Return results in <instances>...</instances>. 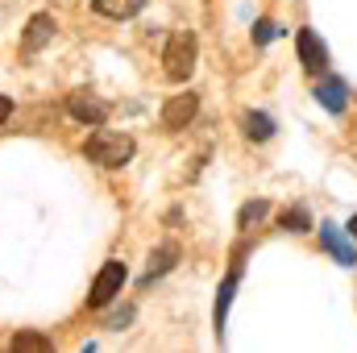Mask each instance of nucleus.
I'll return each instance as SVG.
<instances>
[{"mask_svg":"<svg viewBox=\"0 0 357 353\" xmlns=\"http://www.w3.org/2000/svg\"><path fill=\"white\" fill-rule=\"evenodd\" d=\"M195 59H199V46H195V33L191 29H175L167 50H162V71L171 84H187L191 71H195Z\"/></svg>","mask_w":357,"mask_h":353,"instance_id":"obj_1","label":"nucleus"},{"mask_svg":"<svg viewBox=\"0 0 357 353\" xmlns=\"http://www.w3.org/2000/svg\"><path fill=\"white\" fill-rule=\"evenodd\" d=\"M84 154H88L96 167H125V163L133 158V137H129V133H112V129H100V125H96V133L88 137Z\"/></svg>","mask_w":357,"mask_h":353,"instance_id":"obj_2","label":"nucleus"},{"mask_svg":"<svg viewBox=\"0 0 357 353\" xmlns=\"http://www.w3.org/2000/svg\"><path fill=\"white\" fill-rule=\"evenodd\" d=\"M121 287H125V262H104V270L96 274V283H91V295L88 303L91 308H104V303H112L116 295H121Z\"/></svg>","mask_w":357,"mask_h":353,"instance_id":"obj_3","label":"nucleus"},{"mask_svg":"<svg viewBox=\"0 0 357 353\" xmlns=\"http://www.w3.org/2000/svg\"><path fill=\"white\" fill-rule=\"evenodd\" d=\"M199 112V96L195 91H183V96H171L162 104V129H187Z\"/></svg>","mask_w":357,"mask_h":353,"instance_id":"obj_4","label":"nucleus"},{"mask_svg":"<svg viewBox=\"0 0 357 353\" xmlns=\"http://www.w3.org/2000/svg\"><path fill=\"white\" fill-rule=\"evenodd\" d=\"M295 46H299V63H303V71H324L328 67V50H324V42L312 33V29H299V38H295Z\"/></svg>","mask_w":357,"mask_h":353,"instance_id":"obj_5","label":"nucleus"},{"mask_svg":"<svg viewBox=\"0 0 357 353\" xmlns=\"http://www.w3.org/2000/svg\"><path fill=\"white\" fill-rule=\"evenodd\" d=\"M67 108H71V117L75 121H84V125H104L108 121V104L104 100H96V96H88V91H75L71 100H67Z\"/></svg>","mask_w":357,"mask_h":353,"instance_id":"obj_6","label":"nucleus"},{"mask_svg":"<svg viewBox=\"0 0 357 353\" xmlns=\"http://www.w3.org/2000/svg\"><path fill=\"white\" fill-rule=\"evenodd\" d=\"M320 246L337 258L341 266H357V250H354V241L337 229V225H320Z\"/></svg>","mask_w":357,"mask_h":353,"instance_id":"obj_7","label":"nucleus"},{"mask_svg":"<svg viewBox=\"0 0 357 353\" xmlns=\"http://www.w3.org/2000/svg\"><path fill=\"white\" fill-rule=\"evenodd\" d=\"M54 38V17H46V13H38V17H29V25H25V38H21V50L25 54H33V50H42L46 42Z\"/></svg>","mask_w":357,"mask_h":353,"instance_id":"obj_8","label":"nucleus"},{"mask_svg":"<svg viewBox=\"0 0 357 353\" xmlns=\"http://www.w3.org/2000/svg\"><path fill=\"white\" fill-rule=\"evenodd\" d=\"M175 262H178V246H175V241L158 246V250L150 254V266H146V283H154L158 274H167V270H171Z\"/></svg>","mask_w":357,"mask_h":353,"instance_id":"obj_9","label":"nucleus"},{"mask_svg":"<svg viewBox=\"0 0 357 353\" xmlns=\"http://www.w3.org/2000/svg\"><path fill=\"white\" fill-rule=\"evenodd\" d=\"M237 278H241V266H233V274L220 283V295H216V333H225V320H229V303H233Z\"/></svg>","mask_w":357,"mask_h":353,"instance_id":"obj_10","label":"nucleus"},{"mask_svg":"<svg viewBox=\"0 0 357 353\" xmlns=\"http://www.w3.org/2000/svg\"><path fill=\"white\" fill-rule=\"evenodd\" d=\"M345 80H324L320 88H316V100L328 108V112H345Z\"/></svg>","mask_w":357,"mask_h":353,"instance_id":"obj_11","label":"nucleus"},{"mask_svg":"<svg viewBox=\"0 0 357 353\" xmlns=\"http://www.w3.org/2000/svg\"><path fill=\"white\" fill-rule=\"evenodd\" d=\"M91 4H96V13H104V17H116V21H125V17L142 13V4H146V0H91Z\"/></svg>","mask_w":357,"mask_h":353,"instance_id":"obj_12","label":"nucleus"},{"mask_svg":"<svg viewBox=\"0 0 357 353\" xmlns=\"http://www.w3.org/2000/svg\"><path fill=\"white\" fill-rule=\"evenodd\" d=\"M241 125H245V137H254V142H266L270 133H274V121H270L266 112H245Z\"/></svg>","mask_w":357,"mask_h":353,"instance_id":"obj_13","label":"nucleus"},{"mask_svg":"<svg viewBox=\"0 0 357 353\" xmlns=\"http://www.w3.org/2000/svg\"><path fill=\"white\" fill-rule=\"evenodd\" d=\"M282 229H291V233H307V229H312L307 208H291V212H282Z\"/></svg>","mask_w":357,"mask_h":353,"instance_id":"obj_14","label":"nucleus"},{"mask_svg":"<svg viewBox=\"0 0 357 353\" xmlns=\"http://www.w3.org/2000/svg\"><path fill=\"white\" fill-rule=\"evenodd\" d=\"M266 212H270V204H266V200H254V204H245V208H241L237 225H241V229H250V225H254V220H262Z\"/></svg>","mask_w":357,"mask_h":353,"instance_id":"obj_15","label":"nucleus"},{"mask_svg":"<svg viewBox=\"0 0 357 353\" xmlns=\"http://www.w3.org/2000/svg\"><path fill=\"white\" fill-rule=\"evenodd\" d=\"M13 350H17V353H21V350L46 353V350H50V341H46V337H38V333H17V337H13Z\"/></svg>","mask_w":357,"mask_h":353,"instance_id":"obj_16","label":"nucleus"},{"mask_svg":"<svg viewBox=\"0 0 357 353\" xmlns=\"http://www.w3.org/2000/svg\"><path fill=\"white\" fill-rule=\"evenodd\" d=\"M274 33H278V29H274V21H258V29H254V38H258V42H270Z\"/></svg>","mask_w":357,"mask_h":353,"instance_id":"obj_17","label":"nucleus"},{"mask_svg":"<svg viewBox=\"0 0 357 353\" xmlns=\"http://www.w3.org/2000/svg\"><path fill=\"white\" fill-rule=\"evenodd\" d=\"M8 112H13V104H8V96H0V125L8 121Z\"/></svg>","mask_w":357,"mask_h":353,"instance_id":"obj_18","label":"nucleus"},{"mask_svg":"<svg viewBox=\"0 0 357 353\" xmlns=\"http://www.w3.org/2000/svg\"><path fill=\"white\" fill-rule=\"evenodd\" d=\"M349 233H354V237H357V216H354V220H349Z\"/></svg>","mask_w":357,"mask_h":353,"instance_id":"obj_19","label":"nucleus"}]
</instances>
